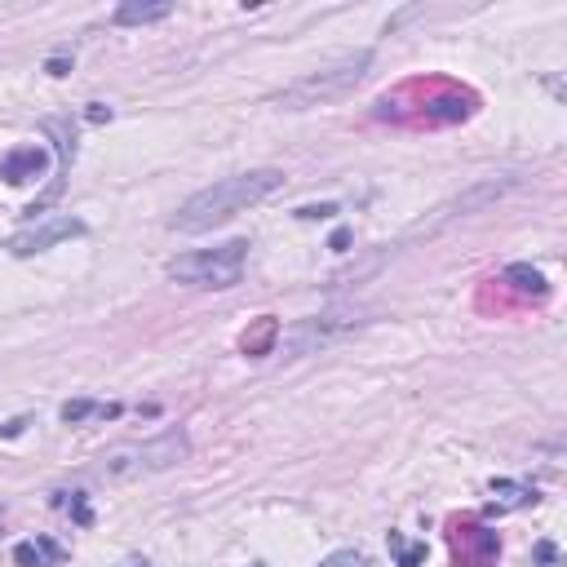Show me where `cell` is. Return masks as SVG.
I'll return each mask as SVG.
<instances>
[{"instance_id":"6da1fadb","label":"cell","mask_w":567,"mask_h":567,"mask_svg":"<svg viewBox=\"0 0 567 567\" xmlns=\"http://www.w3.org/2000/svg\"><path fill=\"white\" fill-rule=\"evenodd\" d=\"M280 187H284V169L231 173V178L213 182V187L195 191L191 200H182L178 213L169 218V226H173V231H182V235H204V231H213V226L240 218V213L253 209V204L271 200Z\"/></svg>"},{"instance_id":"7a4b0ae2","label":"cell","mask_w":567,"mask_h":567,"mask_svg":"<svg viewBox=\"0 0 567 567\" xmlns=\"http://www.w3.org/2000/svg\"><path fill=\"white\" fill-rule=\"evenodd\" d=\"M187 457H191V435L173 426L147 443H120V448L102 452L94 474L102 483H133V479H151V474L182 466Z\"/></svg>"},{"instance_id":"3957f363","label":"cell","mask_w":567,"mask_h":567,"mask_svg":"<svg viewBox=\"0 0 567 567\" xmlns=\"http://www.w3.org/2000/svg\"><path fill=\"white\" fill-rule=\"evenodd\" d=\"M368 67H373V49L346 54V58H337V63L315 67V71H306L302 80L284 85L280 94L266 98V107H275V111H311V107H328V102L346 98L350 89H355L359 80L368 76Z\"/></svg>"},{"instance_id":"277c9868","label":"cell","mask_w":567,"mask_h":567,"mask_svg":"<svg viewBox=\"0 0 567 567\" xmlns=\"http://www.w3.org/2000/svg\"><path fill=\"white\" fill-rule=\"evenodd\" d=\"M249 240H226L213 244V249H195V253H178L164 275L173 284H187V288H235L244 275V262H249Z\"/></svg>"},{"instance_id":"5b68a950","label":"cell","mask_w":567,"mask_h":567,"mask_svg":"<svg viewBox=\"0 0 567 567\" xmlns=\"http://www.w3.org/2000/svg\"><path fill=\"white\" fill-rule=\"evenodd\" d=\"M519 187V178L514 173H501V178H483V182H470L461 195H452V200H443L435 213H426L417 226L408 231V240H417V235H435L443 231V226H452V222H461V218H470V213H483L488 204H497L505 191H514Z\"/></svg>"},{"instance_id":"8992f818","label":"cell","mask_w":567,"mask_h":567,"mask_svg":"<svg viewBox=\"0 0 567 567\" xmlns=\"http://www.w3.org/2000/svg\"><path fill=\"white\" fill-rule=\"evenodd\" d=\"M364 324H368L364 311H328V315L297 319V324L280 337V350H284V359H302V355H311L315 346L337 342V337L355 333V328H364Z\"/></svg>"},{"instance_id":"52a82bcc","label":"cell","mask_w":567,"mask_h":567,"mask_svg":"<svg viewBox=\"0 0 567 567\" xmlns=\"http://www.w3.org/2000/svg\"><path fill=\"white\" fill-rule=\"evenodd\" d=\"M80 235H85V222L71 218V213H58V218H45L40 226H27L23 235H14V240H9V253L36 257V253L54 249V244H63V240H80Z\"/></svg>"},{"instance_id":"ba28073f","label":"cell","mask_w":567,"mask_h":567,"mask_svg":"<svg viewBox=\"0 0 567 567\" xmlns=\"http://www.w3.org/2000/svg\"><path fill=\"white\" fill-rule=\"evenodd\" d=\"M49 173V151L40 142H27V147H14L0 156V178L9 187H27V182H40Z\"/></svg>"},{"instance_id":"9c48e42d","label":"cell","mask_w":567,"mask_h":567,"mask_svg":"<svg viewBox=\"0 0 567 567\" xmlns=\"http://www.w3.org/2000/svg\"><path fill=\"white\" fill-rule=\"evenodd\" d=\"M541 492L536 483H519V479H497L492 483V501H488V514H505V510H523V505H536Z\"/></svg>"},{"instance_id":"30bf717a","label":"cell","mask_w":567,"mask_h":567,"mask_svg":"<svg viewBox=\"0 0 567 567\" xmlns=\"http://www.w3.org/2000/svg\"><path fill=\"white\" fill-rule=\"evenodd\" d=\"M67 550L58 541H49V536H36V541H18L14 545V563L18 567H45V563H63Z\"/></svg>"},{"instance_id":"8fae6325","label":"cell","mask_w":567,"mask_h":567,"mask_svg":"<svg viewBox=\"0 0 567 567\" xmlns=\"http://www.w3.org/2000/svg\"><path fill=\"white\" fill-rule=\"evenodd\" d=\"M501 284H510L514 293H523V297H550V284H545V275L536 271V266H528V262L505 266V271H501Z\"/></svg>"},{"instance_id":"7c38bea8","label":"cell","mask_w":567,"mask_h":567,"mask_svg":"<svg viewBox=\"0 0 567 567\" xmlns=\"http://www.w3.org/2000/svg\"><path fill=\"white\" fill-rule=\"evenodd\" d=\"M169 14H173V5H164V0H156V5H138V0H129V5H120L116 14H111V23L116 27H147V23H164Z\"/></svg>"},{"instance_id":"4fadbf2b","label":"cell","mask_w":567,"mask_h":567,"mask_svg":"<svg viewBox=\"0 0 567 567\" xmlns=\"http://www.w3.org/2000/svg\"><path fill=\"white\" fill-rule=\"evenodd\" d=\"M120 412H125L120 404H98V399H71V404H63V421H67V426H80V421H89V417L116 421Z\"/></svg>"},{"instance_id":"5bb4252c","label":"cell","mask_w":567,"mask_h":567,"mask_svg":"<svg viewBox=\"0 0 567 567\" xmlns=\"http://www.w3.org/2000/svg\"><path fill=\"white\" fill-rule=\"evenodd\" d=\"M275 342H280V324H275V319L266 315L262 324L253 328V333H244V342H240V346H244V355L262 359V355H271V350H275Z\"/></svg>"},{"instance_id":"9a60e30c","label":"cell","mask_w":567,"mask_h":567,"mask_svg":"<svg viewBox=\"0 0 567 567\" xmlns=\"http://www.w3.org/2000/svg\"><path fill=\"white\" fill-rule=\"evenodd\" d=\"M54 505L58 510H71V519H76L80 528L94 523V514H89V505H85V492H54Z\"/></svg>"},{"instance_id":"2e32d148","label":"cell","mask_w":567,"mask_h":567,"mask_svg":"<svg viewBox=\"0 0 567 567\" xmlns=\"http://www.w3.org/2000/svg\"><path fill=\"white\" fill-rule=\"evenodd\" d=\"M390 550L399 554V567H421V563H426V541L404 545V541H399V532H390Z\"/></svg>"},{"instance_id":"e0dca14e","label":"cell","mask_w":567,"mask_h":567,"mask_svg":"<svg viewBox=\"0 0 567 567\" xmlns=\"http://www.w3.org/2000/svg\"><path fill=\"white\" fill-rule=\"evenodd\" d=\"M319 567H373V559H368V554H359V550H337V554H328Z\"/></svg>"},{"instance_id":"ac0fdd59","label":"cell","mask_w":567,"mask_h":567,"mask_svg":"<svg viewBox=\"0 0 567 567\" xmlns=\"http://www.w3.org/2000/svg\"><path fill=\"white\" fill-rule=\"evenodd\" d=\"M337 204H302L297 209V222H319V218H333Z\"/></svg>"},{"instance_id":"d6986e66","label":"cell","mask_w":567,"mask_h":567,"mask_svg":"<svg viewBox=\"0 0 567 567\" xmlns=\"http://www.w3.org/2000/svg\"><path fill=\"white\" fill-rule=\"evenodd\" d=\"M27 426H32V421H27V417H14V421H5V426H0V435H5V439H18Z\"/></svg>"},{"instance_id":"ffe728a7","label":"cell","mask_w":567,"mask_h":567,"mask_svg":"<svg viewBox=\"0 0 567 567\" xmlns=\"http://www.w3.org/2000/svg\"><path fill=\"white\" fill-rule=\"evenodd\" d=\"M45 71H49V76H54V80H63L67 71H71V63H67L63 54H58V58H49V63H45Z\"/></svg>"},{"instance_id":"44dd1931","label":"cell","mask_w":567,"mask_h":567,"mask_svg":"<svg viewBox=\"0 0 567 567\" xmlns=\"http://www.w3.org/2000/svg\"><path fill=\"white\" fill-rule=\"evenodd\" d=\"M89 120H94V125L111 120V107H102V102H89Z\"/></svg>"},{"instance_id":"7402d4cb","label":"cell","mask_w":567,"mask_h":567,"mask_svg":"<svg viewBox=\"0 0 567 567\" xmlns=\"http://www.w3.org/2000/svg\"><path fill=\"white\" fill-rule=\"evenodd\" d=\"M333 249H337V253L350 249V231H333Z\"/></svg>"},{"instance_id":"603a6c76","label":"cell","mask_w":567,"mask_h":567,"mask_svg":"<svg viewBox=\"0 0 567 567\" xmlns=\"http://www.w3.org/2000/svg\"><path fill=\"white\" fill-rule=\"evenodd\" d=\"M129 567H147V563H129Z\"/></svg>"},{"instance_id":"cb8c5ba5","label":"cell","mask_w":567,"mask_h":567,"mask_svg":"<svg viewBox=\"0 0 567 567\" xmlns=\"http://www.w3.org/2000/svg\"><path fill=\"white\" fill-rule=\"evenodd\" d=\"M0 523H5V510H0Z\"/></svg>"}]
</instances>
